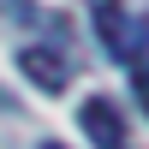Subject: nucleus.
Segmentation results:
<instances>
[{"label": "nucleus", "instance_id": "f257e3e1", "mask_svg": "<svg viewBox=\"0 0 149 149\" xmlns=\"http://www.w3.org/2000/svg\"><path fill=\"white\" fill-rule=\"evenodd\" d=\"M18 66H24V78H30L36 90H48V95H60V90L72 84V60L60 54L54 42H30V48L18 54Z\"/></svg>", "mask_w": 149, "mask_h": 149}, {"label": "nucleus", "instance_id": "f03ea898", "mask_svg": "<svg viewBox=\"0 0 149 149\" xmlns=\"http://www.w3.org/2000/svg\"><path fill=\"white\" fill-rule=\"evenodd\" d=\"M78 125H84V137H90L95 149H125V113H119L107 95H84Z\"/></svg>", "mask_w": 149, "mask_h": 149}, {"label": "nucleus", "instance_id": "7ed1b4c3", "mask_svg": "<svg viewBox=\"0 0 149 149\" xmlns=\"http://www.w3.org/2000/svg\"><path fill=\"white\" fill-rule=\"evenodd\" d=\"M95 30H102V42H107V54H113V60H137V24H125V18H119V6H107V0H102V6H95Z\"/></svg>", "mask_w": 149, "mask_h": 149}, {"label": "nucleus", "instance_id": "20e7f679", "mask_svg": "<svg viewBox=\"0 0 149 149\" xmlns=\"http://www.w3.org/2000/svg\"><path fill=\"white\" fill-rule=\"evenodd\" d=\"M137 90H143V113H149V72H137Z\"/></svg>", "mask_w": 149, "mask_h": 149}, {"label": "nucleus", "instance_id": "39448f33", "mask_svg": "<svg viewBox=\"0 0 149 149\" xmlns=\"http://www.w3.org/2000/svg\"><path fill=\"white\" fill-rule=\"evenodd\" d=\"M42 149H60V143H42Z\"/></svg>", "mask_w": 149, "mask_h": 149}]
</instances>
